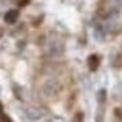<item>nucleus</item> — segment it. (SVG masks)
<instances>
[{
  "label": "nucleus",
  "instance_id": "nucleus-1",
  "mask_svg": "<svg viewBox=\"0 0 122 122\" xmlns=\"http://www.w3.org/2000/svg\"><path fill=\"white\" fill-rule=\"evenodd\" d=\"M43 90L46 96H53L58 92V84L56 82V80H48V81H45V84H44Z\"/></svg>",
  "mask_w": 122,
  "mask_h": 122
},
{
  "label": "nucleus",
  "instance_id": "nucleus-2",
  "mask_svg": "<svg viewBox=\"0 0 122 122\" xmlns=\"http://www.w3.org/2000/svg\"><path fill=\"white\" fill-rule=\"evenodd\" d=\"M98 64H100V60H98V57L97 56H90L89 57V60H88V65H89V68H90V70L92 72H94L96 69L98 68Z\"/></svg>",
  "mask_w": 122,
  "mask_h": 122
},
{
  "label": "nucleus",
  "instance_id": "nucleus-3",
  "mask_svg": "<svg viewBox=\"0 0 122 122\" xmlns=\"http://www.w3.org/2000/svg\"><path fill=\"white\" fill-rule=\"evenodd\" d=\"M16 17H17V12H16V11H11V12L7 13L5 20H7L8 23H13V21L16 20Z\"/></svg>",
  "mask_w": 122,
  "mask_h": 122
},
{
  "label": "nucleus",
  "instance_id": "nucleus-4",
  "mask_svg": "<svg viewBox=\"0 0 122 122\" xmlns=\"http://www.w3.org/2000/svg\"><path fill=\"white\" fill-rule=\"evenodd\" d=\"M105 98H106V92L102 89V90H100V93H98V101H100V104H104Z\"/></svg>",
  "mask_w": 122,
  "mask_h": 122
},
{
  "label": "nucleus",
  "instance_id": "nucleus-5",
  "mask_svg": "<svg viewBox=\"0 0 122 122\" xmlns=\"http://www.w3.org/2000/svg\"><path fill=\"white\" fill-rule=\"evenodd\" d=\"M72 122H84V114L82 113H77L76 116L73 117Z\"/></svg>",
  "mask_w": 122,
  "mask_h": 122
}]
</instances>
